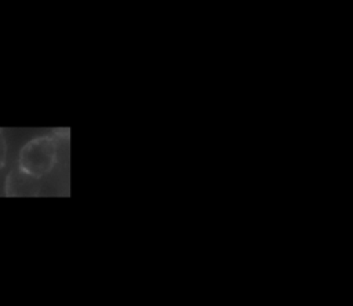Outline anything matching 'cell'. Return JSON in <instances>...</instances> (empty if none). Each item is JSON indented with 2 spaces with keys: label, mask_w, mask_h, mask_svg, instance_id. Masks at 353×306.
Listing matches in <instances>:
<instances>
[{
  "label": "cell",
  "mask_w": 353,
  "mask_h": 306,
  "mask_svg": "<svg viewBox=\"0 0 353 306\" xmlns=\"http://www.w3.org/2000/svg\"><path fill=\"white\" fill-rule=\"evenodd\" d=\"M57 142L50 135H41L26 142L18 156V168L32 178L48 174L57 163Z\"/></svg>",
  "instance_id": "cell-1"
}]
</instances>
